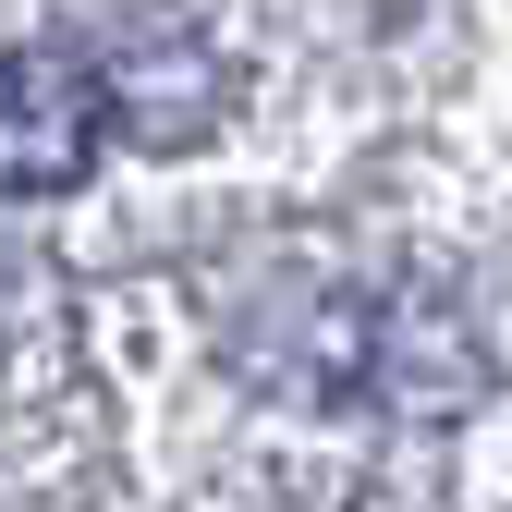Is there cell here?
I'll list each match as a JSON object with an SVG mask.
<instances>
[{
	"label": "cell",
	"mask_w": 512,
	"mask_h": 512,
	"mask_svg": "<svg viewBox=\"0 0 512 512\" xmlns=\"http://www.w3.org/2000/svg\"><path fill=\"white\" fill-rule=\"evenodd\" d=\"M110 147V110H98V61L61 49V37H13L0 49V196L37 208V196H74Z\"/></svg>",
	"instance_id": "6da1fadb"
},
{
	"label": "cell",
	"mask_w": 512,
	"mask_h": 512,
	"mask_svg": "<svg viewBox=\"0 0 512 512\" xmlns=\"http://www.w3.org/2000/svg\"><path fill=\"white\" fill-rule=\"evenodd\" d=\"M98 110L135 147H196L208 122L232 110V61L183 25V13H135L98 37Z\"/></svg>",
	"instance_id": "7a4b0ae2"
},
{
	"label": "cell",
	"mask_w": 512,
	"mask_h": 512,
	"mask_svg": "<svg viewBox=\"0 0 512 512\" xmlns=\"http://www.w3.org/2000/svg\"><path fill=\"white\" fill-rule=\"evenodd\" d=\"M0 305H13V269H0ZM0 342H13V317H0Z\"/></svg>",
	"instance_id": "3957f363"
}]
</instances>
